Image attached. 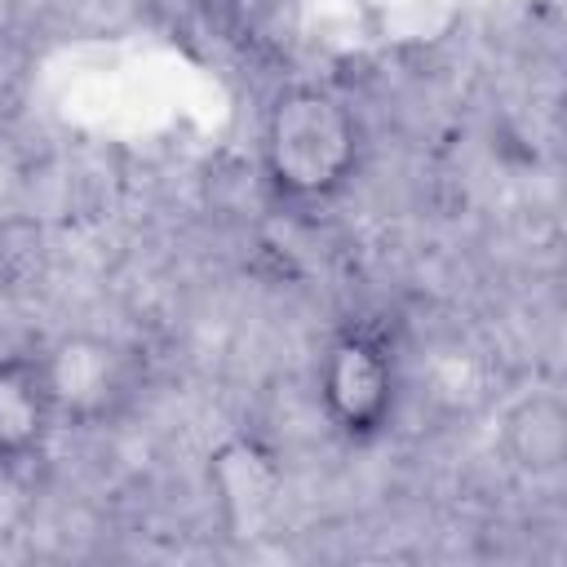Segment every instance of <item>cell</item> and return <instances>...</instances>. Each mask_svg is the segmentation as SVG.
Segmentation results:
<instances>
[{
	"instance_id": "1",
	"label": "cell",
	"mask_w": 567,
	"mask_h": 567,
	"mask_svg": "<svg viewBox=\"0 0 567 567\" xmlns=\"http://www.w3.org/2000/svg\"><path fill=\"white\" fill-rule=\"evenodd\" d=\"M261 164L288 199L315 204L337 195L359 164V124L350 106L315 84L275 93L261 120Z\"/></svg>"
},
{
	"instance_id": "2",
	"label": "cell",
	"mask_w": 567,
	"mask_h": 567,
	"mask_svg": "<svg viewBox=\"0 0 567 567\" xmlns=\"http://www.w3.org/2000/svg\"><path fill=\"white\" fill-rule=\"evenodd\" d=\"M399 399L394 354L363 328L332 337L319 359V403L323 416L346 439H372L390 425Z\"/></svg>"
},
{
	"instance_id": "3",
	"label": "cell",
	"mask_w": 567,
	"mask_h": 567,
	"mask_svg": "<svg viewBox=\"0 0 567 567\" xmlns=\"http://www.w3.org/2000/svg\"><path fill=\"white\" fill-rule=\"evenodd\" d=\"M44 381L53 394V412L66 425H97L124 408L133 394V363L128 354L93 332H71L53 350L40 354Z\"/></svg>"
},
{
	"instance_id": "4",
	"label": "cell",
	"mask_w": 567,
	"mask_h": 567,
	"mask_svg": "<svg viewBox=\"0 0 567 567\" xmlns=\"http://www.w3.org/2000/svg\"><path fill=\"white\" fill-rule=\"evenodd\" d=\"M53 425H58V412H53L40 354H4L0 359V461L18 465L40 456Z\"/></svg>"
},
{
	"instance_id": "5",
	"label": "cell",
	"mask_w": 567,
	"mask_h": 567,
	"mask_svg": "<svg viewBox=\"0 0 567 567\" xmlns=\"http://www.w3.org/2000/svg\"><path fill=\"white\" fill-rule=\"evenodd\" d=\"M501 443L523 474H532V478L558 474L567 465V403L554 390H536V394L518 399L505 412Z\"/></svg>"
}]
</instances>
